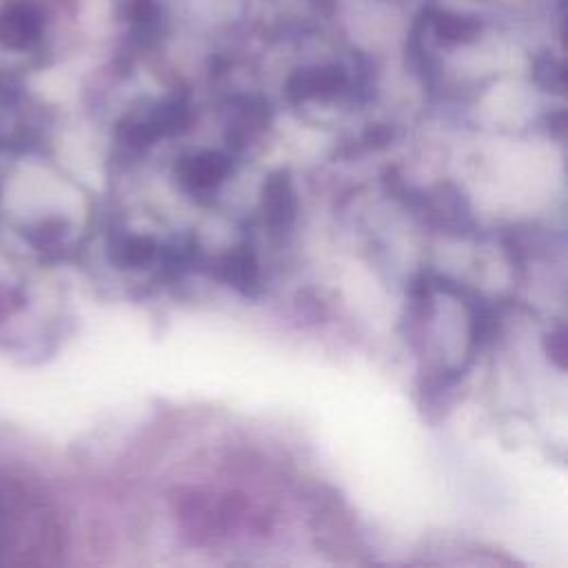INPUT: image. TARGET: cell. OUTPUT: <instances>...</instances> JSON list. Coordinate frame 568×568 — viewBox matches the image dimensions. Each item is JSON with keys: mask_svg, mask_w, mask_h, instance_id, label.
<instances>
[{"mask_svg": "<svg viewBox=\"0 0 568 568\" xmlns=\"http://www.w3.org/2000/svg\"><path fill=\"white\" fill-rule=\"evenodd\" d=\"M233 171L229 153L222 151H200L182 155L175 164V178L186 193L193 197L211 195Z\"/></svg>", "mask_w": 568, "mask_h": 568, "instance_id": "6da1fadb", "label": "cell"}, {"mask_svg": "<svg viewBox=\"0 0 568 568\" xmlns=\"http://www.w3.org/2000/svg\"><path fill=\"white\" fill-rule=\"evenodd\" d=\"M171 504L178 524L195 544H206L224 532L217 506L200 490L178 488L171 497Z\"/></svg>", "mask_w": 568, "mask_h": 568, "instance_id": "7a4b0ae2", "label": "cell"}, {"mask_svg": "<svg viewBox=\"0 0 568 568\" xmlns=\"http://www.w3.org/2000/svg\"><path fill=\"white\" fill-rule=\"evenodd\" d=\"M262 215L273 233H286L297 220V197L286 171H275L262 186Z\"/></svg>", "mask_w": 568, "mask_h": 568, "instance_id": "3957f363", "label": "cell"}, {"mask_svg": "<svg viewBox=\"0 0 568 568\" xmlns=\"http://www.w3.org/2000/svg\"><path fill=\"white\" fill-rule=\"evenodd\" d=\"M415 206H424L428 222L450 233H464L473 226L466 197L453 184H439L433 193L419 195Z\"/></svg>", "mask_w": 568, "mask_h": 568, "instance_id": "277c9868", "label": "cell"}, {"mask_svg": "<svg viewBox=\"0 0 568 568\" xmlns=\"http://www.w3.org/2000/svg\"><path fill=\"white\" fill-rule=\"evenodd\" d=\"M217 275L237 293L253 297L260 291V266L251 246H237L217 262Z\"/></svg>", "mask_w": 568, "mask_h": 568, "instance_id": "5b68a950", "label": "cell"}, {"mask_svg": "<svg viewBox=\"0 0 568 568\" xmlns=\"http://www.w3.org/2000/svg\"><path fill=\"white\" fill-rule=\"evenodd\" d=\"M40 33V16L31 4L13 2L0 11V42L11 49L31 44Z\"/></svg>", "mask_w": 568, "mask_h": 568, "instance_id": "8992f818", "label": "cell"}, {"mask_svg": "<svg viewBox=\"0 0 568 568\" xmlns=\"http://www.w3.org/2000/svg\"><path fill=\"white\" fill-rule=\"evenodd\" d=\"M344 84V75L339 69H313L297 73L291 84L288 93L293 100H308L335 93Z\"/></svg>", "mask_w": 568, "mask_h": 568, "instance_id": "52a82bcc", "label": "cell"}, {"mask_svg": "<svg viewBox=\"0 0 568 568\" xmlns=\"http://www.w3.org/2000/svg\"><path fill=\"white\" fill-rule=\"evenodd\" d=\"M160 255V246L149 235H129L118 246V264L126 268H140L151 264Z\"/></svg>", "mask_w": 568, "mask_h": 568, "instance_id": "ba28073f", "label": "cell"}, {"mask_svg": "<svg viewBox=\"0 0 568 568\" xmlns=\"http://www.w3.org/2000/svg\"><path fill=\"white\" fill-rule=\"evenodd\" d=\"M544 348H546L548 357H550L559 368L566 366V351H568V346H566V331H564V326H557L555 331L546 333V337H544Z\"/></svg>", "mask_w": 568, "mask_h": 568, "instance_id": "9c48e42d", "label": "cell"}]
</instances>
